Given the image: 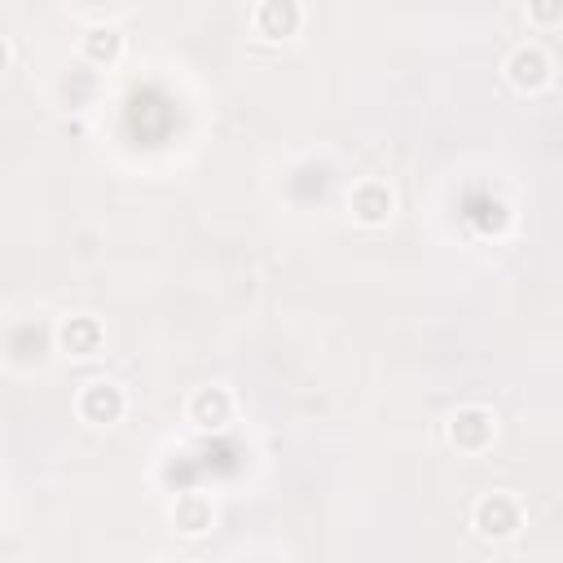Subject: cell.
Wrapping results in <instances>:
<instances>
[{
    "instance_id": "3957f363",
    "label": "cell",
    "mask_w": 563,
    "mask_h": 563,
    "mask_svg": "<svg viewBox=\"0 0 563 563\" xmlns=\"http://www.w3.org/2000/svg\"><path fill=\"white\" fill-rule=\"evenodd\" d=\"M80 414L93 418V423H110V418L124 414V392H119L115 383H106V379H93L84 388V396H80Z\"/></svg>"
},
{
    "instance_id": "5b68a950",
    "label": "cell",
    "mask_w": 563,
    "mask_h": 563,
    "mask_svg": "<svg viewBox=\"0 0 563 563\" xmlns=\"http://www.w3.org/2000/svg\"><path fill=\"white\" fill-rule=\"evenodd\" d=\"M352 212H357V220H366V225H379V220H388V212H392V194L383 190V185H361V190L352 194Z\"/></svg>"
},
{
    "instance_id": "8992f818",
    "label": "cell",
    "mask_w": 563,
    "mask_h": 563,
    "mask_svg": "<svg viewBox=\"0 0 563 563\" xmlns=\"http://www.w3.org/2000/svg\"><path fill=\"white\" fill-rule=\"evenodd\" d=\"M62 344L75 352V357H93V348L102 344V326L93 322V317H71V322L62 326Z\"/></svg>"
},
{
    "instance_id": "277c9868",
    "label": "cell",
    "mask_w": 563,
    "mask_h": 563,
    "mask_svg": "<svg viewBox=\"0 0 563 563\" xmlns=\"http://www.w3.org/2000/svg\"><path fill=\"white\" fill-rule=\"evenodd\" d=\"M506 71H511V80L520 88H537V84H546L550 62H546V53L537 49V44H520V49L511 53V62H506Z\"/></svg>"
},
{
    "instance_id": "6da1fadb",
    "label": "cell",
    "mask_w": 563,
    "mask_h": 563,
    "mask_svg": "<svg viewBox=\"0 0 563 563\" xmlns=\"http://www.w3.org/2000/svg\"><path fill=\"white\" fill-rule=\"evenodd\" d=\"M476 528L484 537H511L520 528V502L511 493H493L476 506Z\"/></svg>"
},
{
    "instance_id": "7a4b0ae2",
    "label": "cell",
    "mask_w": 563,
    "mask_h": 563,
    "mask_svg": "<svg viewBox=\"0 0 563 563\" xmlns=\"http://www.w3.org/2000/svg\"><path fill=\"white\" fill-rule=\"evenodd\" d=\"M449 436H454V445L462 449H484L493 440V418L480 410V405H467V410H458L449 418Z\"/></svg>"
}]
</instances>
